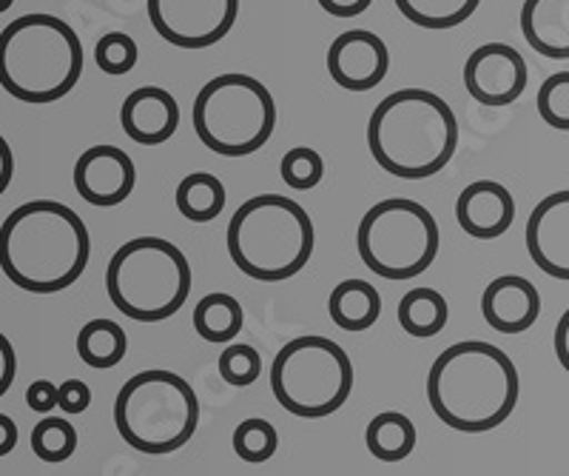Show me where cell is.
Listing matches in <instances>:
<instances>
[{
    "label": "cell",
    "mask_w": 569,
    "mask_h": 476,
    "mask_svg": "<svg viewBox=\"0 0 569 476\" xmlns=\"http://www.w3.org/2000/svg\"><path fill=\"white\" fill-rule=\"evenodd\" d=\"M89 257V229L66 202H23L0 226V271L29 294H58L74 286Z\"/></svg>",
    "instance_id": "obj_1"
},
{
    "label": "cell",
    "mask_w": 569,
    "mask_h": 476,
    "mask_svg": "<svg viewBox=\"0 0 569 476\" xmlns=\"http://www.w3.org/2000/svg\"><path fill=\"white\" fill-rule=\"evenodd\" d=\"M521 379L501 348L467 339L445 348L427 374V403L447 428L485 434L516 411Z\"/></svg>",
    "instance_id": "obj_2"
},
{
    "label": "cell",
    "mask_w": 569,
    "mask_h": 476,
    "mask_svg": "<svg viewBox=\"0 0 569 476\" xmlns=\"http://www.w3.org/2000/svg\"><path fill=\"white\" fill-rule=\"evenodd\" d=\"M368 149L388 175L433 177L459 149V120L445 98L427 89H399L368 120Z\"/></svg>",
    "instance_id": "obj_3"
},
{
    "label": "cell",
    "mask_w": 569,
    "mask_h": 476,
    "mask_svg": "<svg viewBox=\"0 0 569 476\" xmlns=\"http://www.w3.org/2000/svg\"><path fill=\"white\" fill-rule=\"evenodd\" d=\"M83 43L54 14H20L0 32V89L29 106L58 103L80 83Z\"/></svg>",
    "instance_id": "obj_4"
},
{
    "label": "cell",
    "mask_w": 569,
    "mask_h": 476,
    "mask_svg": "<svg viewBox=\"0 0 569 476\" xmlns=\"http://www.w3.org/2000/svg\"><path fill=\"white\" fill-rule=\"evenodd\" d=\"M228 255L242 275L259 282L291 280L317 246L311 215L282 195H257L228 222Z\"/></svg>",
    "instance_id": "obj_5"
},
{
    "label": "cell",
    "mask_w": 569,
    "mask_h": 476,
    "mask_svg": "<svg viewBox=\"0 0 569 476\" xmlns=\"http://www.w3.org/2000/svg\"><path fill=\"white\" fill-rule=\"evenodd\" d=\"M194 275L174 242L134 237L111 255L106 291L117 311L137 323H162L186 306Z\"/></svg>",
    "instance_id": "obj_6"
},
{
    "label": "cell",
    "mask_w": 569,
    "mask_h": 476,
    "mask_svg": "<svg viewBox=\"0 0 569 476\" xmlns=\"http://www.w3.org/2000/svg\"><path fill=\"white\" fill-rule=\"evenodd\" d=\"M200 399L174 371H140L114 399V425L129 448L140 454H171L194 437Z\"/></svg>",
    "instance_id": "obj_7"
},
{
    "label": "cell",
    "mask_w": 569,
    "mask_h": 476,
    "mask_svg": "<svg viewBox=\"0 0 569 476\" xmlns=\"http://www.w3.org/2000/svg\"><path fill=\"white\" fill-rule=\"evenodd\" d=\"M191 123L206 149L222 157H246L271 140L277 103L251 75H217L197 92Z\"/></svg>",
    "instance_id": "obj_8"
},
{
    "label": "cell",
    "mask_w": 569,
    "mask_h": 476,
    "mask_svg": "<svg viewBox=\"0 0 569 476\" xmlns=\"http://www.w3.org/2000/svg\"><path fill=\"white\" fill-rule=\"evenodd\" d=\"M271 391L293 417H330L350 399L353 363L333 339L319 334L297 337L273 357Z\"/></svg>",
    "instance_id": "obj_9"
},
{
    "label": "cell",
    "mask_w": 569,
    "mask_h": 476,
    "mask_svg": "<svg viewBox=\"0 0 569 476\" xmlns=\"http://www.w3.org/2000/svg\"><path fill=\"white\" fill-rule=\"evenodd\" d=\"M439 222L421 202L408 197L379 200L359 222L356 246L373 275L405 282L425 275L439 257Z\"/></svg>",
    "instance_id": "obj_10"
},
{
    "label": "cell",
    "mask_w": 569,
    "mask_h": 476,
    "mask_svg": "<svg viewBox=\"0 0 569 476\" xmlns=\"http://www.w3.org/2000/svg\"><path fill=\"white\" fill-rule=\"evenodd\" d=\"M240 0H149L154 32L177 49H208L237 23Z\"/></svg>",
    "instance_id": "obj_11"
},
{
    "label": "cell",
    "mask_w": 569,
    "mask_h": 476,
    "mask_svg": "<svg viewBox=\"0 0 569 476\" xmlns=\"http://www.w3.org/2000/svg\"><path fill=\"white\" fill-rule=\"evenodd\" d=\"M527 63L510 43H485L467 58L465 89L481 106H512L527 89Z\"/></svg>",
    "instance_id": "obj_12"
},
{
    "label": "cell",
    "mask_w": 569,
    "mask_h": 476,
    "mask_svg": "<svg viewBox=\"0 0 569 476\" xmlns=\"http://www.w3.org/2000/svg\"><path fill=\"white\" fill-rule=\"evenodd\" d=\"M388 47L379 34L368 32V29L342 32L328 49L330 78L348 92H370L388 78Z\"/></svg>",
    "instance_id": "obj_13"
},
{
    "label": "cell",
    "mask_w": 569,
    "mask_h": 476,
    "mask_svg": "<svg viewBox=\"0 0 569 476\" xmlns=\"http://www.w3.org/2000/svg\"><path fill=\"white\" fill-rule=\"evenodd\" d=\"M137 186L134 160L117 146H91L74 163V189L89 206H120Z\"/></svg>",
    "instance_id": "obj_14"
},
{
    "label": "cell",
    "mask_w": 569,
    "mask_h": 476,
    "mask_svg": "<svg viewBox=\"0 0 569 476\" xmlns=\"http://www.w3.org/2000/svg\"><path fill=\"white\" fill-rule=\"evenodd\" d=\"M527 251L543 275L569 282V189L543 197L527 220Z\"/></svg>",
    "instance_id": "obj_15"
},
{
    "label": "cell",
    "mask_w": 569,
    "mask_h": 476,
    "mask_svg": "<svg viewBox=\"0 0 569 476\" xmlns=\"http://www.w3.org/2000/svg\"><path fill=\"white\" fill-rule=\"evenodd\" d=\"M541 314V294L527 277H496L481 294V317L498 334H525Z\"/></svg>",
    "instance_id": "obj_16"
},
{
    "label": "cell",
    "mask_w": 569,
    "mask_h": 476,
    "mask_svg": "<svg viewBox=\"0 0 569 476\" xmlns=\"http://www.w3.org/2000/svg\"><path fill=\"white\" fill-rule=\"evenodd\" d=\"M456 220L472 240H496L510 231L516 220V200L507 186L496 180H476L456 200Z\"/></svg>",
    "instance_id": "obj_17"
},
{
    "label": "cell",
    "mask_w": 569,
    "mask_h": 476,
    "mask_svg": "<svg viewBox=\"0 0 569 476\" xmlns=\"http://www.w3.org/2000/svg\"><path fill=\"white\" fill-rule=\"evenodd\" d=\"M120 126L134 143L162 146L180 129V106L160 86H140L120 106Z\"/></svg>",
    "instance_id": "obj_18"
},
{
    "label": "cell",
    "mask_w": 569,
    "mask_h": 476,
    "mask_svg": "<svg viewBox=\"0 0 569 476\" xmlns=\"http://www.w3.org/2000/svg\"><path fill=\"white\" fill-rule=\"evenodd\" d=\"M521 34L541 58L569 60V0H525Z\"/></svg>",
    "instance_id": "obj_19"
},
{
    "label": "cell",
    "mask_w": 569,
    "mask_h": 476,
    "mask_svg": "<svg viewBox=\"0 0 569 476\" xmlns=\"http://www.w3.org/2000/svg\"><path fill=\"white\" fill-rule=\"evenodd\" d=\"M328 314L342 331H368L382 317V297L368 280H342L330 291Z\"/></svg>",
    "instance_id": "obj_20"
},
{
    "label": "cell",
    "mask_w": 569,
    "mask_h": 476,
    "mask_svg": "<svg viewBox=\"0 0 569 476\" xmlns=\"http://www.w3.org/2000/svg\"><path fill=\"white\" fill-rule=\"evenodd\" d=\"M416 425L410 423V417L399 411H385L376 414L370 419L368 430H365V443H368V450L373 454L379 463H401L408 459L416 448Z\"/></svg>",
    "instance_id": "obj_21"
},
{
    "label": "cell",
    "mask_w": 569,
    "mask_h": 476,
    "mask_svg": "<svg viewBox=\"0 0 569 476\" xmlns=\"http://www.w3.org/2000/svg\"><path fill=\"white\" fill-rule=\"evenodd\" d=\"M450 320V306L436 288H410L399 300V326L410 337H436Z\"/></svg>",
    "instance_id": "obj_22"
},
{
    "label": "cell",
    "mask_w": 569,
    "mask_h": 476,
    "mask_svg": "<svg viewBox=\"0 0 569 476\" xmlns=\"http://www.w3.org/2000/svg\"><path fill=\"white\" fill-rule=\"evenodd\" d=\"M177 211L191 222H211L226 209V186L217 175L194 171L186 175L177 186Z\"/></svg>",
    "instance_id": "obj_23"
},
{
    "label": "cell",
    "mask_w": 569,
    "mask_h": 476,
    "mask_svg": "<svg viewBox=\"0 0 569 476\" xmlns=\"http://www.w3.org/2000/svg\"><path fill=\"white\" fill-rule=\"evenodd\" d=\"M126 351H129V337H126L123 326H117L114 320H89L78 334V357L83 359L89 368H114L123 363Z\"/></svg>",
    "instance_id": "obj_24"
},
{
    "label": "cell",
    "mask_w": 569,
    "mask_h": 476,
    "mask_svg": "<svg viewBox=\"0 0 569 476\" xmlns=\"http://www.w3.org/2000/svg\"><path fill=\"white\" fill-rule=\"evenodd\" d=\"M242 323H246V311L231 294H206L194 306V331L206 343H231L242 331Z\"/></svg>",
    "instance_id": "obj_25"
},
{
    "label": "cell",
    "mask_w": 569,
    "mask_h": 476,
    "mask_svg": "<svg viewBox=\"0 0 569 476\" xmlns=\"http://www.w3.org/2000/svg\"><path fill=\"white\" fill-rule=\"evenodd\" d=\"M396 7L410 23L421 29H456L481 7V0H396Z\"/></svg>",
    "instance_id": "obj_26"
},
{
    "label": "cell",
    "mask_w": 569,
    "mask_h": 476,
    "mask_svg": "<svg viewBox=\"0 0 569 476\" xmlns=\"http://www.w3.org/2000/svg\"><path fill=\"white\" fill-rule=\"evenodd\" d=\"M32 450L40 463H66L78 450V430L63 417H43L32 430Z\"/></svg>",
    "instance_id": "obj_27"
},
{
    "label": "cell",
    "mask_w": 569,
    "mask_h": 476,
    "mask_svg": "<svg viewBox=\"0 0 569 476\" xmlns=\"http://www.w3.org/2000/svg\"><path fill=\"white\" fill-rule=\"evenodd\" d=\"M231 443H233V450H237V457H240L242 463L262 465L277 454L279 434L268 419L251 417L246 419V423L237 425Z\"/></svg>",
    "instance_id": "obj_28"
},
{
    "label": "cell",
    "mask_w": 569,
    "mask_h": 476,
    "mask_svg": "<svg viewBox=\"0 0 569 476\" xmlns=\"http://www.w3.org/2000/svg\"><path fill=\"white\" fill-rule=\"evenodd\" d=\"M279 177H282L284 186H291L293 191L317 189L325 177L322 155L308 149V146H297V149L284 151L282 163H279Z\"/></svg>",
    "instance_id": "obj_29"
},
{
    "label": "cell",
    "mask_w": 569,
    "mask_h": 476,
    "mask_svg": "<svg viewBox=\"0 0 569 476\" xmlns=\"http://www.w3.org/2000/svg\"><path fill=\"white\" fill-rule=\"evenodd\" d=\"M538 115L550 129L569 131V72H556L538 89Z\"/></svg>",
    "instance_id": "obj_30"
},
{
    "label": "cell",
    "mask_w": 569,
    "mask_h": 476,
    "mask_svg": "<svg viewBox=\"0 0 569 476\" xmlns=\"http://www.w3.org/2000/svg\"><path fill=\"white\" fill-rule=\"evenodd\" d=\"M217 368H220V377L226 379L233 388H248L259 379L262 374V357L253 346H246V343H233L217 359Z\"/></svg>",
    "instance_id": "obj_31"
},
{
    "label": "cell",
    "mask_w": 569,
    "mask_h": 476,
    "mask_svg": "<svg viewBox=\"0 0 569 476\" xmlns=\"http://www.w3.org/2000/svg\"><path fill=\"white\" fill-rule=\"evenodd\" d=\"M140 58V49H137L134 38L126 32H109L98 40L94 47V60L111 78H120V75H129L137 66Z\"/></svg>",
    "instance_id": "obj_32"
},
{
    "label": "cell",
    "mask_w": 569,
    "mask_h": 476,
    "mask_svg": "<svg viewBox=\"0 0 569 476\" xmlns=\"http://www.w3.org/2000/svg\"><path fill=\"white\" fill-rule=\"evenodd\" d=\"M91 405V388L83 379H66L58 385V408L66 414H83Z\"/></svg>",
    "instance_id": "obj_33"
},
{
    "label": "cell",
    "mask_w": 569,
    "mask_h": 476,
    "mask_svg": "<svg viewBox=\"0 0 569 476\" xmlns=\"http://www.w3.org/2000/svg\"><path fill=\"white\" fill-rule=\"evenodd\" d=\"M27 405L38 414H49L58 408V385L52 379H34L27 388Z\"/></svg>",
    "instance_id": "obj_34"
},
{
    "label": "cell",
    "mask_w": 569,
    "mask_h": 476,
    "mask_svg": "<svg viewBox=\"0 0 569 476\" xmlns=\"http://www.w3.org/2000/svg\"><path fill=\"white\" fill-rule=\"evenodd\" d=\"M14 374H18V357L7 334H0V397L12 388Z\"/></svg>",
    "instance_id": "obj_35"
},
{
    "label": "cell",
    "mask_w": 569,
    "mask_h": 476,
    "mask_svg": "<svg viewBox=\"0 0 569 476\" xmlns=\"http://www.w3.org/2000/svg\"><path fill=\"white\" fill-rule=\"evenodd\" d=\"M373 0H319V7L325 9L333 18H356V14H365L370 9Z\"/></svg>",
    "instance_id": "obj_36"
},
{
    "label": "cell",
    "mask_w": 569,
    "mask_h": 476,
    "mask_svg": "<svg viewBox=\"0 0 569 476\" xmlns=\"http://www.w3.org/2000/svg\"><path fill=\"white\" fill-rule=\"evenodd\" d=\"M12 177H14L12 146H9L7 138L0 135V197L7 195V189L12 186Z\"/></svg>",
    "instance_id": "obj_37"
},
{
    "label": "cell",
    "mask_w": 569,
    "mask_h": 476,
    "mask_svg": "<svg viewBox=\"0 0 569 476\" xmlns=\"http://www.w3.org/2000/svg\"><path fill=\"white\" fill-rule=\"evenodd\" d=\"M556 357L563 371L569 374V308L561 314V320L556 326Z\"/></svg>",
    "instance_id": "obj_38"
},
{
    "label": "cell",
    "mask_w": 569,
    "mask_h": 476,
    "mask_svg": "<svg viewBox=\"0 0 569 476\" xmlns=\"http://www.w3.org/2000/svg\"><path fill=\"white\" fill-rule=\"evenodd\" d=\"M14 445H18V425H14L12 417L0 414V457L12 454Z\"/></svg>",
    "instance_id": "obj_39"
},
{
    "label": "cell",
    "mask_w": 569,
    "mask_h": 476,
    "mask_svg": "<svg viewBox=\"0 0 569 476\" xmlns=\"http://www.w3.org/2000/svg\"><path fill=\"white\" fill-rule=\"evenodd\" d=\"M12 3H14V0H0V14L9 12V9H12Z\"/></svg>",
    "instance_id": "obj_40"
}]
</instances>
